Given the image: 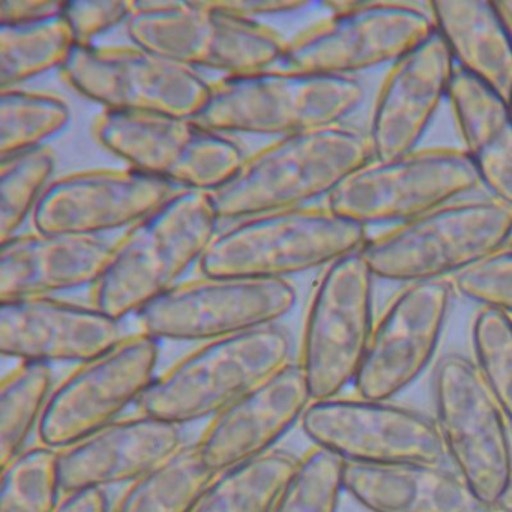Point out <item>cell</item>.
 Here are the masks:
<instances>
[{
	"instance_id": "obj_1",
	"label": "cell",
	"mask_w": 512,
	"mask_h": 512,
	"mask_svg": "<svg viewBox=\"0 0 512 512\" xmlns=\"http://www.w3.org/2000/svg\"><path fill=\"white\" fill-rule=\"evenodd\" d=\"M370 161L367 136L344 125L281 137L245 158L212 202L220 220L307 208Z\"/></svg>"
},
{
	"instance_id": "obj_2",
	"label": "cell",
	"mask_w": 512,
	"mask_h": 512,
	"mask_svg": "<svg viewBox=\"0 0 512 512\" xmlns=\"http://www.w3.org/2000/svg\"><path fill=\"white\" fill-rule=\"evenodd\" d=\"M218 221L211 194L178 191L113 245L92 305L118 322L139 314L200 263L217 236Z\"/></svg>"
},
{
	"instance_id": "obj_3",
	"label": "cell",
	"mask_w": 512,
	"mask_h": 512,
	"mask_svg": "<svg viewBox=\"0 0 512 512\" xmlns=\"http://www.w3.org/2000/svg\"><path fill=\"white\" fill-rule=\"evenodd\" d=\"M358 79L272 68L211 83L194 119L215 133L281 137L343 125L364 103Z\"/></svg>"
},
{
	"instance_id": "obj_4",
	"label": "cell",
	"mask_w": 512,
	"mask_h": 512,
	"mask_svg": "<svg viewBox=\"0 0 512 512\" xmlns=\"http://www.w3.org/2000/svg\"><path fill=\"white\" fill-rule=\"evenodd\" d=\"M290 332L277 323L202 343L157 374L137 409L184 427L211 421L293 359Z\"/></svg>"
},
{
	"instance_id": "obj_5",
	"label": "cell",
	"mask_w": 512,
	"mask_h": 512,
	"mask_svg": "<svg viewBox=\"0 0 512 512\" xmlns=\"http://www.w3.org/2000/svg\"><path fill=\"white\" fill-rule=\"evenodd\" d=\"M511 224L509 206L463 199L368 238L359 253L376 280L451 281L505 248Z\"/></svg>"
},
{
	"instance_id": "obj_6",
	"label": "cell",
	"mask_w": 512,
	"mask_h": 512,
	"mask_svg": "<svg viewBox=\"0 0 512 512\" xmlns=\"http://www.w3.org/2000/svg\"><path fill=\"white\" fill-rule=\"evenodd\" d=\"M368 238L328 206H307L238 221L215 236L199 266L206 277L289 281L358 253Z\"/></svg>"
},
{
	"instance_id": "obj_7",
	"label": "cell",
	"mask_w": 512,
	"mask_h": 512,
	"mask_svg": "<svg viewBox=\"0 0 512 512\" xmlns=\"http://www.w3.org/2000/svg\"><path fill=\"white\" fill-rule=\"evenodd\" d=\"M329 17L287 41L283 70L356 79L392 65L433 34L427 4L400 0H329Z\"/></svg>"
},
{
	"instance_id": "obj_8",
	"label": "cell",
	"mask_w": 512,
	"mask_h": 512,
	"mask_svg": "<svg viewBox=\"0 0 512 512\" xmlns=\"http://www.w3.org/2000/svg\"><path fill=\"white\" fill-rule=\"evenodd\" d=\"M431 398L446 463L494 509L512 476L511 425L472 356L449 352L437 359Z\"/></svg>"
},
{
	"instance_id": "obj_9",
	"label": "cell",
	"mask_w": 512,
	"mask_h": 512,
	"mask_svg": "<svg viewBox=\"0 0 512 512\" xmlns=\"http://www.w3.org/2000/svg\"><path fill=\"white\" fill-rule=\"evenodd\" d=\"M481 187L463 149L419 148L356 170L326 206L359 226H398L463 200Z\"/></svg>"
},
{
	"instance_id": "obj_10",
	"label": "cell",
	"mask_w": 512,
	"mask_h": 512,
	"mask_svg": "<svg viewBox=\"0 0 512 512\" xmlns=\"http://www.w3.org/2000/svg\"><path fill=\"white\" fill-rule=\"evenodd\" d=\"M374 281L358 251L325 268L316 284L296 361L313 401L353 385L376 322Z\"/></svg>"
},
{
	"instance_id": "obj_11",
	"label": "cell",
	"mask_w": 512,
	"mask_h": 512,
	"mask_svg": "<svg viewBox=\"0 0 512 512\" xmlns=\"http://www.w3.org/2000/svg\"><path fill=\"white\" fill-rule=\"evenodd\" d=\"M158 361L160 341L140 331L76 365L53 389L38 442L61 451L127 416L151 388Z\"/></svg>"
},
{
	"instance_id": "obj_12",
	"label": "cell",
	"mask_w": 512,
	"mask_h": 512,
	"mask_svg": "<svg viewBox=\"0 0 512 512\" xmlns=\"http://www.w3.org/2000/svg\"><path fill=\"white\" fill-rule=\"evenodd\" d=\"M299 427L313 446L346 464L446 463L433 415L395 400L341 394L313 401Z\"/></svg>"
},
{
	"instance_id": "obj_13",
	"label": "cell",
	"mask_w": 512,
	"mask_h": 512,
	"mask_svg": "<svg viewBox=\"0 0 512 512\" xmlns=\"http://www.w3.org/2000/svg\"><path fill=\"white\" fill-rule=\"evenodd\" d=\"M296 299L290 281L203 275L179 283L137 317L155 340L202 344L277 325Z\"/></svg>"
},
{
	"instance_id": "obj_14",
	"label": "cell",
	"mask_w": 512,
	"mask_h": 512,
	"mask_svg": "<svg viewBox=\"0 0 512 512\" xmlns=\"http://www.w3.org/2000/svg\"><path fill=\"white\" fill-rule=\"evenodd\" d=\"M64 79L107 112H143L194 119L211 94L193 68L139 47L76 44L61 68Z\"/></svg>"
},
{
	"instance_id": "obj_15",
	"label": "cell",
	"mask_w": 512,
	"mask_h": 512,
	"mask_svg": "<svg viewBox=\"0 0 512 512\" xmlns=\"http://www.w3.org/2000/svg\"><path fill=\"white\" fill-rule=\"evenodd\" d=\"M455 292L451 281L410 284L389 299L376 322L355 395L391 401L410 388L436 358Z\"/></svg>"
},
{
	"instance_id": "obj_16",
	"label": "cell",
	"mask_w": 512,
	"mask_h": 512,
	"mask_svg": "<svg viewBox=\"0 0 512 512\" xmlns=\"http://www.w3.org/2000/svg\"><path fill=\"white\" fill-rule=\"evenodd\" d=\"M176 193L172 182L139 170H88L50 184L32 221L41 233L97 236L133 227Z\"/></svg>"
},
{
	"instance_id": "obj_17",
	"label": "cell",
	"mask_w": 512,
	"mask_h": 512,
	"mask_svg": "<svg viewBox=\"0 0 512 512\" xmlns=\"http://www.w3.org/2000/svg\"><path fill=\"white\" fill-rule=\"evenodd\" d=\"M455 71L436 31L389 65L368 127L371 160H394L421 148L431 122L448 100Z\"/></svg>"
},
{
	"instance_id": "obj_18",
	"label": "cell",
	"mask_w": 512,
	"mask_h": 512,
	"mask_svg": "<svg viewBox=\"0 0 512 512\" xmlns=\"http://www.w3.org/2000/svg\"><path fill=\"white\" fill-rule=\"evenodd\" d=\"M311 403L304 373L292 361L209 421L196 442L200 460L217 475L269 454Z\"/></svg>"
},
{
	"instance_id": "obj_19",
	"label": "cell",
	"mask_w": 512,
	"mask_h": 512,
	"mask_svg": "<svg viewBox=\"0 0 512 512\" xmlns=\"http://www.w3.org/2000/svg\"><path fill=\"white\" fill-rule=\"evenodd\" d=\"M121 322L95 305L55 296L0 302V355L17 362L82 364L125 337Z\"/></svg>"
},
{
	"instance_id": "obj_20",
	"label": "cell",
	"mask_w": 512,
	"mask_h": 512,
	"mask_svg": "<svg viewBox=\"0 0 512 512\" xmlns=\"http://www.w3.org/2000/svg\"><path fill=\"white\" fill-rule=\"evenodd\" d=\"M182 428L137 413L59 451L62 493L128 485L185 445Z\"/></svg>"
},
{
	"instance_id": "obj_21",
	"label": "cell",
	"mask_w": 512,
	"mask_h": 512,
	"mask_svg": "<svg viewBox=\"0 0 512 512\" xmlns=\"http://www.w3.org/2000/svg\"><path fill=\"white\" fill-rule=\"evenodd\" d=\"M113 245L98 236L28 233L2 242L0 302L55 296L97 284Z\"/></svg>"
},
{
	"instance_id": "obj_22",
	"label": "cell",
	"mask_w": 512,
	"mask_h": 512,
	"mask_svg": "<svg viewBox=\"0 0 512 512\" xmlns=\"http://www.w3.org/2000/svg\"><path fill=\"white\" fill-rule=\"evenodd\" d=\"M344 491L368 512H490L448 463H344Z\"/></svg>"
},
{
	"instance_id": "obj_23",
	"label": "cell",
	"mask_w": 512,
	"mask_h": 512,
	"mask_svg": "<svg viewBox=\"0 0 512 512\" xmlns=\"http://www.w3.org/2000/svg\"><path fill=\"white\" fill-rule=\"evenodd\" d=\"M452 116L479 185L512 208V109L508 98L455 71L448 95Z\"/></svg>"
},
{
	"instance_id": "obj_24",
	"label": "cell",
	"mask_w": 512,
	"mask_h": 512,
	"mask_svg": "<svg viewBox=\"0 0 512 512\" xmlns=\"http://www.w3.org/2000/svg\"><path fill=\"white\" fill-rule=\"evenodd\" d=\"M434 31L455 68L491 91L512 94V43L490 0L427 2Z\"/></svg>"
},
{
	"instance_id": "obj_25",
	"label": "cell",
	"mask_w": 512,
	"mask_h": 512,
	"mask_svg": "<svg viewBox=\"0 0 512 512\" xmlns=\"http://www.w3.org/2000/svg\"><path fill=\"white\" fill-rule=\"evenodd\" d=\"M200 127L191 119L143 112H107L97 119L98 142L134 170L173 184Z\"/></svg>"
},
{
	"instance_id": "obj_26",
	"label": "cell",
	"mask_w": 512,
	"mask_h": 512,
	"mask_svg": "<svg viewBox=\"0 0 512 512\" xmlns=\"http://www.w3.org/2000/svg\"><path fill=\"white\" fill-rule=\"evenodd\" d=\"M125 26L134 47L185 67H203L212 29L206 2H133Z\"/></svg>"
},
{
	"instance_id": "obj_27",
	"label": "cell",
	"mask_w": 512,
	"mask_h": 512,
	"mask_svg": "<svg viewBox=\"0 0 512 512\" xmlns=\"http://www.w3.org/2000/svg\"><path fill=\"white\" fill-rule=\"evenodd\" d=\"M298 455L277 448L212 476L191 512H271Z\"/></svg>"
},
{
	"instance_id": "obj_28",
	"label": "cell",
	"mask_w": 512,
	"mask_h": 512,
	"mask_svg": "<svg viewBox=\"0 0 512 512\" xmlns=\"http://www.w3.org/2000/svg\"><path fill=\"white\" fill-rule=\"evenodd\" d=\"M55 371L43 362H19L0 380V467L31 446L55 389Z\"/></svg>"
},
{
	"instance_id": "obj_29",
	"label": "cell",
	"mask_w": 512,
	"mask_h": 512,
	"mask_svg": "<svg viewBox=\"0 0 512 512\" xmlns=\"http://www.w3.org/2000/svg\"><path fill=\"white\" fill-rule=\"evenodd\" d=\"M212 476L196 443H185L164 463L125 485L110 512H191Z\"/></svg>"
},
{
	"instance_id": "obj_30",
	"label": "cell",
	"mask_w": 512,
	"mask_h": 512,
	"mask_svg": "<svg viewBox=\"0 0 512 512\" xmlns=\"http://www.w3.org/2000/svg\"><path fill=\"white\" fill-rule=\"evenodd\" d=\"M76 44L64 14L43 22L0 25L2 91L64 67Z\"/></svg>"
},
{
	"instance_id": "obj_31",
	"label": "cell",
	"mask_w": 512,
	"mask_h": 512,
	"mask_svg": "<svg viewBox=\"0 0 512 512\" xmlns=\"http://www.w3.org/2000/svg\"><path fill=\"white\" fill-rule=\"evenodd\" d=\"M206 5L212 13V29L203 67L229 77L260 73L281 64L287 41L277 31L259 20L215 10L209 2Z\"/></svg>"
},
{
	"instance_id": "obj_32",
	"label": "cell",
	"mask_w": 512,
	"mask_h": 512,
	"mask_svg": "<svg viewBox=\"0 0 512 512\" xmlns=\"http://www.w3.org/2000/svg\"><path fill=\"white\" fill-rule=\"evenodd\" d=\"M70 107L55 95L7 89L0 95V155L41 148L70 122Z\"/></svg>"
},
{
	"instance_id": "obj_33",
	"label": "cell",
	"mask_w": 512,
	"mask_h": 512,
	"mask_svg": "<svg viewBox=\"0 0 512 512\" xmlns=\"http://www.w3.org/2000/svg\"><path fill=\"white\" fill-rule=\"evenodd\" d=\"M59 451L38 442L0 467V512H56L64 493Z\"/></svg>"
},
{
	"instance_id": "obj_34",
	"label": "cell",
	"mask_w": 512,
	"mask_h": 512,
	"mask_svg": "<svg viewBox=\"0 0 512 512\" xmlns=\"http://www.w3.org/2000/svg\"><path fill=\"white\" fill-rule=\"evenodd\" d=\"M55 154L46 146L4 158L0 166L2 242L16 236L49 188Z\"/></svg>"
},
{
	"instance_id": "obj_35",
	"label": "cell",
	"mask_w": 512,
	"mask_h": 512,
	"mask_svg": "<svg viewBox=\"0 0 512 512\" xmlns=\"http://www.w3.org/2000/svg\"><path fill=\"white\" fill-rule=\"evenodd\" d=\"M343 493V461L313 446L298 458L271 512H338Z\"/></svg>"
},
{
	"instance_id": "obj_36",
	"label": "cell",
	"mask_w": 512,
	"mask_h": 512,
	"mask_svg": "<svg viewBox=\"0 0 512 512\" xmlns=\"http://www.w3.org/2000/svg\"><path fill=\"white\" fill-rule=\"evenodd\" d=\"M470 340L473 362L512 430V317L479 308Z\"/></svg>"
},
{
	"instance_id": "obj_37",
	"label": "cell",
	"mask_w": 512,
	"mask_h": 512,
	"mask_svg": "<svg viewBox=\"0 0 512 512\" xmlns=\"http://www.w3.org/2000/svg\"><path fill=\"white\" fill-rule=\"evenodd\" d=\"M455 295L512 317V248H502L451 280Z\"/></svg>"
},
{
	"instance_id": "obj_38",
	"label": "cell",
	"mask_w": 512,
	"mask_h": 512,
	"mask_svg": "<svg viewBox=\"0 0 512 512\" xmlns=\"http://www.w3.org/2000/svg\"><path fill=\"white\" fill-rule=\"evenodd\" d=\"M133 13V2H67L64 17L77 44H92V38L121 23Z\"/></svg>"
},
{
	"instance_id": "obj_39",
	"label": "cell",
	"mask_w": 512,
	"mask_h": 512,
	"mask_svg": "<svg viewBox=\"0 0 512 512\" xmlns=\"http://www.w3.org/2000/svg\"><path fill=\"white\" fill-rule=\"evenodd\" d=\"M209 4L215 10L251 20L298 13L310 5L304 0H223V2H209Z\"/></svg>"
},
{
	"instance_id": "obj_40",
	"label": "cell",
	"mask_w": 512,
	"mask_h": 512,
	"mask_svg": "<svg viewBox=\"0 0 512 512\" xmlns=\"http://www.w3.org/2000/svg\"><path fill=\"white\" fill-rule=\"evenodd\" d=\"M67 2L47 0H2L0 25H23L62 16Z\"/></svg>"
},
{
	"instance_id": "obj_41",
	"label": "cell",
	"mask_w": 512,
	"mask_h": 512,
	"mask_svg": "<svg viewBox=\"0 0 512 512\" xmlns=\"http://www.w3.org/2000/svg\"><path fill=\"white\" fill-rule=\"evenodd\" d=\"M56 512H110L106 491L65 494Z\"/></svg>"
},
{
	"instance_id": "obj_42",
	"label": "cell",
	"mask_w": 512,
	"mask_h": 512,
	"mask_svg": "<svg viewBox=\"0 0 512 512\" xmlns=\"http://www.w3.org/2000/svg\"><path fill=\"white\" fill-rule=\"evenodd\" d=\"M494 8H496L497 16H499L500 22H502L503 28H505L506 34H508L512 43V0L494 2Z\"/></svg>"
},
{
	"instance_id": "obj_43",
	"label": "cell",
	"mask_w": 512,
	"mask_h": 512,
	"mask_svg": "<svg viewBox=\"0 0 512 512\" xmlns=\"http://www.w3.org/2000/svg\"><path fill=\"white\" fill-rule=\"evenodd\" d=\"M494 509H499L503 512H512V476L509 479L508 485H506L505 491H503L500 499L497 500Z\"/></svg>"
},
{
	"instance_id": "obj_44",
	"label": "cell",
	"mask_w": 512,
	"mask_h": 512,
	"mask_svg": "<svg viewBox=\"0 0 512 512\" xmlns=\"http://www.w3.org/2000/svg\"><path fill=\"white\" fill-rule=\"evenodd\" d=\"M505 248H512V224H511V230H509L508 239H506Z\"/></svg>"
},
{
	"instance_id": "obj_45",
	"label": "cell",
	"mask_w": 512,
	"mask_h": 512,
	"mask_svg": "<svg viewBox=\"0 0 512 512\" xmlns=\"http://www.w3.org/2000/svg\"><path fill=\"white\" fill-rule=\"evenodd\" d=\"M509 104H511V109H512V94H511V97H509Z\"/></svg>"
},
{
	"instance_id": "obj_46",
	"label": "cell",
	"mask_w": 512,
	"mask_h": 512,
	"mask_svg": "<svg viewBox=\"0 0 512 512\" xmlns=\"http://www.w3.org/2000/svg\"><path fill=\"white\" fill-rule=\"evenodd\" d=\"M490 512H503V511H499V509H493V511H490Z\"/></svg>"
}]
</instances>
